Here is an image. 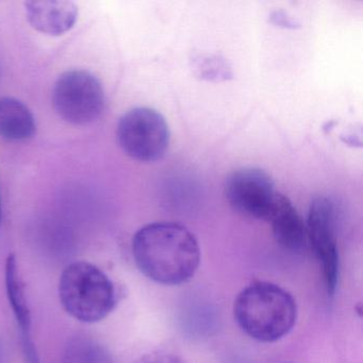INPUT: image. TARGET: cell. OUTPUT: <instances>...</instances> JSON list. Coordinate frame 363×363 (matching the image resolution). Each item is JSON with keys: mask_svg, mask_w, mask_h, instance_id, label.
I'll return each mask as SVG.
<instances>
[{"mask_svg": "<svg viewBox=\"0 0 363 363\" xmlns=\"http://www.w3.org/2000/svg\"><path fill=\"white\" fill-rule=\"evenodd\" d=\"M133 254L140 271L165 286L192 279L201 263V247L186 227L176 223H152L133 240Z\"/></svg>", "mask_w": 363, "mask_h": 363, "instance_id": "obj_1", "label": "cell"}, {"mask_svg": "<svg viewBox=\"0 0 363 363\" xmlns=\"http://www.w3.org/2000/svg\"><path fill=\"white\" fill-rule=\"evenodd\" d=\"M233 313L248 337L271 343L292 330L297 318L296 301L277 284L256 282L238 295Z\"/></svg>", "mask_w": 363, "mask_h": 363, "instance_id": "obj_2", "label": "cell"}, {"mask_svg": "<svg viewBox=\"0 0 363 363\" xmlns=\"http://www.w3.org/2000/svg\"><path fill=\"white\" fill-rule=\"evenodd\" d=\"M59 298L63 309L82 323H97L116 308V286L92 263L77 261L63 269L59 280Z\"/></svg>", "mask_w": 363, "mask_h": 363, "instance_id": "obj_3", "label": "cell"}, {"mask_svg": "<svg viewBox=\"0 0 363 363\" xmlns=\"http://www.w3.org/2000/svg\"><path fill=\"white\" fill-rule=\"evenodd\" d=\"M123 152L140 162H156L167 154L169 128L164 116L147 107L131 109L121 118L116 130Z\"/></svg>", "mask_w": 363, "mask_h": 363, "instance_id": "obj_4", "label": "cell"}, {"mask_svg": "<svg viewBox=\"0 0 363 363\" xmlns=\"http://www.w3.org/2000/svg\"><path fill=\"white\" fill-rule=\"evenodd\" d=\"M52 103L57 113L73 125L95 122L105 108V91L101 82L90 72H65L55 84Z\"/></svg>", "mask_w": 363, "mask_h": 363, "instance_id": "obj_5", "label": "cell"}, {"mask_svg": "<svg viewBox=\"0 0 363 363\" xmlns=\"http://www.w3.org/2000/svg\"><path fill=\"white\" fill-rule=\"evenodd\" d=\"M279 192L271 176L257 167H242L233 172L225 182L229 205L243 216L269 220Z\"/></svg>", "mask_w": 363, "mask_h": 363, "instance_id": "obj_6", "label": "cell"}, {"mask_svg": "<svg viewBox=\"0 0 363 363\" xmlns=\"http://www.w3.org/2000/svg\"><path fill=\"white\" fill-rule=\"evenodd\" d=\"M306 230L307 240L322 267L327 292L333 295L339 282L340 259L335 233V207L330 199L318 197L312 201Z\"/></svg>", "mask_w": 363, "mask_h": 363, "instance_id": "obj_7", "label": "cell"}, {"mask_svg": "<svg viewBox=\"0 0 363 363\" xmlns=\"http://www.w3.org/2000/svg\"><path fill=\"white\" fill-rule=\"evenodd\" d=\"M29 24L40 33L62 35L77 22V6L65 0H41L25 3Z\"/></svg>", "mask_w": 363, "mask_h": 363, "instance_id": "obj_8", "label": "cell"}, {"mask_svg": "<svg viewBox=\"0 0 363 363\" xmlns=\"http://www.w3.org/2000/svg\"><path fill=\"white\" fill-rule=\"evenodd\" d=\"M276 241L293 252H301L307 243L306 224L286 195L279 193L269 220Z\"/></svg>", "mask_w": 363, "mask_h": 363, "instance_id": "obj_9", "label": "cell"}, {"mask_svg": "<svg viewBox=\"0 0 363 363\" xmlns=\"http://www.w3.org/2000/svg\"><path fill=\"white\" fill-rule=\"evenodd\" d=\"M37 130L35 116L22 101L12 97L0 99V139L22 142Z\"/></svg>", "mask_w": 363, "mask_h": 363, "instance_id": "obj_10", "label": "cell"}, {"mask_svg": "<svg viewBox=\"0 0 363 363\" xmlns=\"http://www.w3.org/2000/svg\"><path fill=\"white\" fill-rule=\"evenodd\" d=\"M5 284L8 301L11 306L12 312L20 327L22 335H30V308L27 301L22 278H21L18 260L14 255H10L6 261Z\"/></svg>", "mask_w": 363, "mask_h": 363, "instance_id": "obj_11", "label": "cell"}, {"mask_svg": "<svg viewBox=\"0 0 363 363\" xmlns=\"http://www.w3.org/2000/svg\"><path fill=\"white\" fill-rule=\"evenodd\" d=\"M61 363H114L111 354L96 340L75 337L65 346Z\"/></svg>", "mask_w": 363, "mask_h": 363, "instance_id": "obj_12", "label": "cell"}, {"mask_svg": "<svg viewBox=\"0 0 363 363\" xmlns=\"http://www.w3.org/2000/svg\"><path fill=\"white\" fill-rule=\"evenodd\" d=\"M201 75L205 76L207 79H226L229 75V69L227 65L218 58H207L201 60L199 65Z\"/></svg>", "mask_w": 363, "mask_h": 363, "instance_id": "obj_13", "label": "cell"}, {"mask_svg": "<svg viewBox=\"0 0 363 363\" xmlns=\"http://www.w3.org/2000/svg\"><path fill=\"white\" fill-rule=\"evenodd\" d=\"M135 363H182L175 354L167 352H150L138 359Z\"/></svg>", "mask_w": 363, "mask_h": 363, "instance_id": "obj_14", "label": "cell"}, {"mask_svg": "<svg viewBox=\"0 0 363 363\" xmlns=\"http://www.w3.org/2000/svg\"><path fill=\"white\" fill-rule=\"evenodd\" d=\"M5 359V350H4L3 343L0 342V363H4Z\"/></svg>", "mask_w": 363, "mask_h": 363, "instance_id": "obj_15", "label": "cell"}, {"mask_svg": "<svg viewBox=\"0 0 363 363\" xmlns=\"http://www.w3.org/2000/svg\"><path fill=\"white\" fill-rule=\"evenodd\" d=\"M3 220V208H1V199H0V223Z\"/></svg>", "mask_w": 363, "mask_h": 363, "instance_id": "obj_16", "label": "cell"}]
</instances>
